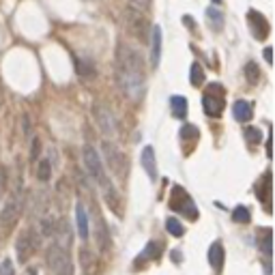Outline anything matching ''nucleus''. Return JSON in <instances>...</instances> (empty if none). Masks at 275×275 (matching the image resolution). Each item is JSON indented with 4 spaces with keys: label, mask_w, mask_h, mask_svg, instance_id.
I'll list each match as a JSON object with an SVG mask.
<instances>
[{
    "label": "nucleus",
    "mask_w": 275,
    "mask_h": 275,
    "mask_svg": "<svg viewBox=\"0 0 275 275\" xmlns=\"http://www.w3.org/2000/svg\"><path fill=\"white\" fill-rule=\"evenodd\" d=\"M207 15H209V20H211V24H213L215 26V28L219 30V28H222V24H224V20H222V13H219L217 11V9H209V11H207Z\"/></svg>",
    "instance_id": "26"
},
{
    "label": "nucleus",
    "mask_w": 275,
    "mask_h": 275,
    "mask_svg": "<svg viewBox=\"0 0 275 275\" xmlns=\"http://www.w3.org/2000/svg\"><path fill=\"white\" fill-rule=\"evenodd\" d=\"M24 133H26V135L30 133V118H28V116H24Z\"/></svg>",
    "instance_id": "32"
},
{
    "label": "nucleus",
    "mask_w": 275,
    "mask_h": 275,
    "mask_svg": "<svg viewBox=\"0 0 275 275\" xmlns=\"http://www.w3.org/2000/svg\"><path fill=\"white\" fill-rule=\"evenodd\" d=\"M245 138H247V142L258 144L262 140V133H260L258 127H247V129H245Z\"/></svg>",
    "instance_id": "25"
},
{
    "label": "nucleus",
    "mask_w": 275,
    "mask_h": 275,
    "mask_svg": "<svg viewBox=\"0 0 275 275\" xmlns=\"http://www.w3.org/2000/svg\"><path fill=\"white\" fill-rule=\"evenodd\" d=\"M202 104H204V112L209 116H219L224 110V93H222V86L219 84H211L209 90L202 97Z\"/></svg>",
    "instance_id": "7"
},
{
    "label": "nucleus",
    "mask_w": 275,
    "mask_h": 275,
    "mask_svg": "<svg viewBox=\"0 0 275 275\" xmlns=\"http://www.w3.org/2000/svg\"><path fill=\"white\" fill-rule=\"evenodd\" d=\"M125 22H127L129 30L138 37V39L146 41V37H149V22H146V17H144L140 11H138V9H127Z\"/></svg>",
    "instance_id": "9"
},
{
    "label": "nucleus",
    "mask_w": 275,
    "mask_h": 275,
    "mask_svg": "<svg viewBox=\"0 0 275 275\" xmlns=\"http://www.w3.org/2000/svg\"><path fill=\"white\" fill-rule=\"evenodd\" d=\"M84 166L88 170V174L93 177V181L97 183L99 187L104 191V198L106 202L114 209V213H121V202H118V194L112 185V181L108 179V174L104 170V163H101V157H99V153L93 149L90 144L84 146Z\"/></svg>",
    "instance_id": "2"
},
{
    "label": "nucleus",
    "mask_w": 275,
    "mask_h": 275,
    "mask_svg": "<svg viewBox=\"0 0 275 275\" xmlns=\"http://www.w3.org/2000/svg\"><path fill=\"white\" fill-rule=\"evenodd\" d=\"M245 78H247V82H250V84H258L260 71H258V67H256L254 62H247V65H245Z\"/></svg>",
    "instance_id": "19"
},
{
    "label": "nucleus",
    "mask_w": 275,
    "mask_h": 275,
    "mask_svg": "<svg viewBox=\"0 0 275 275\" xmlns=\"http://www.w3.org/2000/svg\"><path fill=\"white\" fill-rule=\"evenodd\" d=\"M166 228H168V232L174 234V236H183V234H185V228L181 226L179 219H172V217H170L168 222H166Z\"/></svg>",
    "instance_id": "21"
},
{
    "label": "nucleus",
    "mask_w": 275,
    "mask_h": 275,
    "mask_svg": "<svg viewBox=\"0 0 275 275\" xmlns=\"http://www.w3.org/2000/svg\"><path fill=\"white\" fill-rule=\"evenodd\" d=\"M104 155H106L108 166L112 168L116 174H121V172L125 170V163H123V153L118 151L112 142H104Z\"/></svg>",
    "instance_id": "10"
},
{
    "label": "nucleus",
    "mask_w": 275,
    "mask_h": 275,
    "mask_svg": "<svg viewBox=\"0 0 275 275\" xmlns=\"http://www.w3.org/2000/svg\"><path fill=\"white\" fill-rule=\"evenodd\" d=\"M5 185H7V179H5V172L0 170V196L5 194Z\"/></svg>",
    "instance_id": "31"
},
{
    "label": "nucleus",
    "mask_w": 275,
    "mask_h": 275,
    "mask_svg": "<svg viewBox=\"0 0 275 275\" xmlns=\"http://www.w3.org/2000/svg\"><path fill=\"white\" fill-rule=\"evenodd\" d=\"M161 250H163V247H161V243H149V247H146V250L140 254V258H146V256H153V258H157V256L161 254Z\"/></svg>",
    "instance_id": "24"
},
{
    "label": "nucleus",
    "mask_w": 275,
    "mask_h": 275,
    "mask_svg": "<svg viewBox=\"0 0 275 275\" xmlns=\"http://www.w3.org/2000/svg\"><path fill=\"white\" fill-rule=\"evenodd\" d=\"M262 234H264V239H258V245L264 250V256L271 258V230H269V228H264Z\"/></svg>",
    "instance_id": "22"
},
{
    "label": "nucleus",
    "mask_w": 275,
    "mask_h": 275,
    "mask_svg": "<svg viewBox=\"0 0 275 275\" xmlns=\"http://www.w3.org/2000/svg\"><path fill=\"white\" fill-rule=\"evenodd\" d=\"M142 166L151 179H157V163H155V151L153 146H146L142 151Z\"/></svg>",
    "instance_id": "14"
},
{
    "label": "nucleus",
    "mask_w": 275,
    "mask_h": 275,
    "mask_svg": "<svg viewBox=\"0 0 275 275\" xmlns=\"http://www.w3.org/2000/svg\"><path fill=\"white\" fill-rule=\"evenodd\" d=\"M48 264L54 275H73V264L65 245L54 243L48 250Z\"/></svg>",
    "instance_id": "3"
},
{
    "label": "nucleus",
    "mask_w": 275,
    "mask_h": 275,
    "mask_svg": "<svg viewBox=\"0 0 275 275\" xmlns=\"http://www.w3.org/2000/svg\"><path fill=\"white\" fill-rule=\"evenodd\" d=\"M232 112H234V118H236L239 123H247V121H252L254 110H252V104H250V101H243V99H239V101L234 104Z\"/></svg>",
    "instance_id": "15"
},
{
    "label": "nucleus",
    "mask_w": 275,
    "mask_h": 275,
    "mask_svg": "<svg viewBox=\"0 0 275 275\" xmlns=\"http://www.w3.org/2000/svg\"><path fill=\"white\" fill-rule=\"evenodd\" d=\"M76 65H78V73H80V76H86V78L95 76V65L90 60H78Z\"/></svg>",
    "instance_id": "20"
},
{
    "label": "nucleus",
    "mask_w": 275,
    "mask_h": 275,
    "mask_svg": "<svg viewBox=\"0 0 275 275\" xmlns=\"http://www.w3.org/2000/svg\"><path fill=\"white\" fill-rule=\"evenodd\" d=\"M189 71H191V84H194V86H200V84H202V80H204V76H202V67H200L198 62H194Z\"/></svg>",
    "instance_id": "23"
},
{
    "label": "nucleus",
    "mask_w": 275,
    "mask_h": 275,
    "mask_svg": "<svg viewBox=\"0 0 275 275\" xmlns=\"http://www.w3.org/2000/svg\"><path fill=\"white\" fill-rule=\"evenodd\" d=\"M129 3H131L133 9H138V11H144V9H149L151 0H129Z\"/></svg>",
    "instance_id": "29"
},
{
    "label": "nucleus",
    "mask_w": 275,
    "mask_h": 275,
    "mask_svg": "<svg viewBox=\"0 0 275 275\" xmlns=\"http://www.w3.org/2000/svg\"><path fill=\"white\" fill-rule=\"evenodd\" d=\"M37 245H39V236L35 234V230H24L20 236H17V243H15L17 260L26 262L32 256V252L37 250Z\"/></svg>",
    "instance_id": "8"
},
{
    "label": "nucleus",
    "mask_w": 275,
    "mask_h": 275,
    "mask_svg": "<svg viewBox=\"0 0 275 275\" xmlns=\"http://www.w3.org/2000/svg\"><path fill=\"white\" fill-rule=\"evenodd\" d=\"M37 153H39V142L32 140V149H30V159H37Z\"/></svg>",
    "instance_id": "30"
},
{
    "label": "nucleus",
    "mask_w": 275,
    "mask_h": 275,
    "mask_svg": "<svg viewBox=\"0 0 275 275\" xmlns=\"http://www.w3.org/2000/svg\"><path fill=\"white\" fill-rule=\"evenodd\" d=\"M161 60V28L155 26L151 30V62L153 67H157Z\"/></svg>",
    "instance_id": "11"
},
{
    "label": "nucleus",
    "mask_w": 275,
    "mask_h": 275,
    "mask_svg": "<svg viewBox=\"0 0 275 275\" xmlns=\"http://www.w3.org/2000/svg\"><path fill=\"white\" fill-rule=\"evenodd\" d=\"M22 209H24V198H22L20 191H15V194L9 198V202L5 204L3 213H0V224H3L5 228H11L17 219H20Z\"/></svg>",
    "instance_id": "6"
},
{
    "label": "nucleus",
    "mask_w": 275,
    "mask_h": 275,
    "mask_svg": "<svg viewBox=\"0 0 275 275\" xmlns=\"http://www.w3.org/2000/svg\"><path fill=\"white\" fill-rule=\"evenodd\" d=\"M232 219L236 224H250V219H252V215H250V209L247 207H236L234 211H232Z\"/></svg>",
    "instance_id": "18"
},
{
    "label": "nucleus",
    "mask_w": 275,
    "mask_h": 275,
    "mask_svg": "<svg viewBox=\"0 0 275 275\" xmlns=\"http://www.w3.org/2000/svg\"><path fill=\"white\" fill-rule=\"evenodd\" d=\"M76 226H78V234H80V239L82 241H86L88 239V215H86V209L84 204H80L76 207Z\"/></svg>",
    "instance_id": "12"
},
{
    "label": "nucleus",
    "mask_w": 275,
    "mask_h": 275,
    "mask_svg": "<svg viewBox=\"0 0 275 275\" xmlns=\"http://www.w3.org/2000/svg\"><path fill=\"white\" fill-rule=\"evenodd\" d=\"M264 58H267V62H273V56H271V50L269 48L264 50Z\"/></svg>",
    "instance_id": "33"
},
{
    "label": "nucleus",
    "mask_w": 275,
    "mask_h": 275,
    "mask_svg": "<svg viewBox=\"0 0 275 275\" xmlns=\"http://www.w3.org/2000/svg\"><path fill=\"white\" fill-rule=\"evenodd\" d=\"M209 262H211V267H213L215 271L222 269V264H224V247H222V243H213V245H211V250H209Z\"/></svg>",
    "instance_id": "16"
},
{
    "label": "nucleus",
    "mask_w": 275,
    "mask_h": 275,
    "mask_svg": "<svg viewBox=\"0 0 275 275\" xmlns=\"http://www.w3.org/2000/svg\"><path fill=\"white\" fill-rule=\"evenodd\" d=\"M116 84L131 101H140L144 97V60L140 52L125 43H118L116 52Z\"/></svg>",
    "instance_id": "1"
},
{
    "label": "nucleus",
    "mask_w": 275,
    "mask_h": 275,
    "mask_svg": "<svg viewBox=\"0 0 275 275\" xmlns=\"http://www.w3.org/2000/svg\"><path fill=\"white\" fill-rule=\"evenodd\" d=\"M93 114H95V121L99 125V129H101L106 135L114 138L116 131H118V123H116V116L112 114V110L104 104H95L93 108Z\"/></svg>",
    "instance_id": "5"
},
{
    "label": "nucleus",
    "mask_w": 275,
    "mask_h": 275,
    "mask_svg": "<svg viewBox=\"0 0 275 275\" xmlns=\"http://www.w3.org/2000/svg\"><path fill=\"white\" fill-rule=\"evenodd\" d=\"M213 3H215V5H219V3H224V0H213Z\"/></svg>",
    "instance_id": "34"
},
{
    "label": "nucleus",
    "mask_w": 275,
    "mask_h": 275,
    "mask_svg": "<svg viewBox=\"0 0 275 275\" xmlns=\"http://www.w3.org/2000/svg\"><path fill=\"white\" fill-rule=\"evenodd\" d=\"M37 177H39L41 181H48L50 179V161L48 159H43L39 163V168H37Z\"/></svg>",
    "instance_id": "27"
},
{
    "label": "nucleus",
    "mask_w": 275,
    "mask_h": 275,
    "mask_svg": "<svg viewBox=\"0 0 275 275\" xmlns=\"http://www.w3.org/2000/svg\"><path fill=\"white\" fill-rule=\"evenodd\" d=\"M256 196H258L264 207H267V211L271 209V174L267 172L262 177V181H258V185H256Z\"/></svg>",
    "instance_id": "13"
},
{
    "label": "nucleus",
    "mask_w": 275,
    "mask_h": 275,
    "mask_svg": "<svg viewBox=\"0 0 275 275\" xmlns=\"http://www.w3.org/2000/svg\"><path fill=\"white\" fill-rule=\"evenodd\" d=\"M0 273H3V275H15L13 273V264H11V260H3V262H0Z\"/></svg>",
    "instance_id": "28"
},
{
    "label": "nucleus",
    "mask_w": 275,
    "mask_h": 275,
    "mask_svg": "<svg viewBox=\"0 0 275 275\" xmlns=\"http://www.w3.org/2000/svg\"><path fill=\"white\" fill-rule=\"evenodd\" d=\"M170 110H172V116H177V118H185L187 114V101H185V97H172L170 99Z\"/></svg>",
    "instance_id": "17"
},
{
    "label": "nucleus",
    "mask_w": 275,
    "mask_h": 275,
    "mask_svg": "<svg viewBox=\"0 0 275 275\" xmlns=\"http://www.w3.org/2000/svg\"><path fill=\"white\" fill-rule=\"evenodd\" d=\"M170 209L179 211V213H183V215H187L189 219L198 217V209L194 204V200H191L187 196V191L183 187H179V185L172 187V191H170Z\"/></svg>",
    "instance_id": "4"
}]
</instances>
